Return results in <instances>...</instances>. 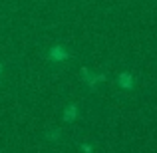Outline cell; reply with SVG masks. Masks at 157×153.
<instances>
[{"label":"cell","mask_w":157,"mask_h":153,"mask_svg":"<svg viewBox=\"0 0 157 153\" xmlns=\"http://www.w3.org/2000/svg\"><path fill=\"white\" fill-rule=\"evenodd\" d=\"M119 86H121L123 90H131L133 88V78H131V74H127V72L119 74Z\"/></svg>","instance_id":"2"},{"label":"cell","mask_w":157,"mask_h":153,"mask_svg":"<svg viewBox=\"0 0 157 153\" xmlns=\"http://www.w3.org/2000/svg\"><path fill=\"white\" fill-rule=\"evenodd\" d=\"M66 58H68V52L62 46H56V48L50 50V60H54V62H62V60H66Z\"/></svg>","instance_id":"1"},{"label":"cell","mask_w":157,"mask_h":153,"mask_svg":"<svg viewBox=\"0 0 157 153\" xmlns=\"http://www.w3.org/2000/svg\"><path fill=\"white\" fill-rule=\"evenodd\" d=\"M76 117H78V105L72 103V105H68L66 111H64V121H74Z\"/></svg>","instance_id":"3"}]
</instances>
